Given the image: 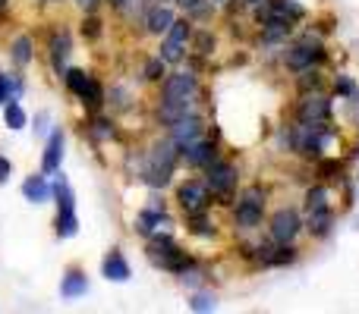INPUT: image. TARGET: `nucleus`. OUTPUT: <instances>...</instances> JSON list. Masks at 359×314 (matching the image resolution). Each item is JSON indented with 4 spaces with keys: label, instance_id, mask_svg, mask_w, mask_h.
I'll return each instance as SVG.
<instances>
[{
    "label": "nucleus",
    "instance_id": "6ab92c4d",
    "mask_svg": "<svg viewBox=\"0 0 359 314\" xmlns=\"http://www.w3.org/2000/svg\"><path fill=\"white\" fill-rule=\"evenodd\" d=\"M331 220H334V217H331L328 208L312 210V214H309V233H312V236H325V233L331 229Z\"/></svg>",
    "mask_w": 359,
    "mask_h": 314
},
{
    "label": "nucleus",
    "instance_id": "412c9836",
    "mask_svg": "<svg viewBox=\"0 0 359 314\" xmlns=\"http://www.w3.org/2000/svg\"><path fill=\"white\" fill-rule=\"evenodd\" d=\"M306 208H309V214L312 210L328 208V189H325V185H316V189L306 192Z\"/></svg>",
    "mask_w": 359,
    "mask_h": 314
},
{
    "label": "nucleus",
    "instance_id": "dca6fc26",
    "mask_svg": "<svg viewBox=\"0 0 359 314\" xmlns=\"http://www.w3.org/2000/svg\"><path fill=\"white\" fill-rule=\"evenodd\" d=\"M22 195L29 198V201L41 204V201H48L50 198V185L44 183V176H29L25 179V185H22Z\"/></svg>",
    "mask_w": 359,
    "mask_h": 314
},
{
    "label": "nucleus",
    "instance_id": "f3484780",
    "mask_svg": "<svg viewBox=\"0 0 359 314\" xmlns=\"http://www.w3.org/2000/svg\"><path fill=\"white\" fill-rule=\"evenodd\" d=\"M287 31H290V19H287V16L274 13V16L265 19V41H280Z\"/></svg>",
    "mask_w": 359,
    "mask_h": 314
},
{
    "label": "nucleus",
    "instance_id": "c85d7f7f",
    "mask_svg": "<svg viewBox=\"0 0 359 314\" xmlns=\"http://www.w3.org/2000/svg\"><path fill=\"white\" fill-rule=\"evenodd\" d=\"M6 98H10V79H6V76H0V104H4Z\"/></svg>",
    "mask_w": 359,
    "mask_h": 314
},
{
    "label": "nucleus",
    "instance_id": "473e14b6",
    "mask_svg": "<svg viewBox=\"0 0 359 314\" xmlns=\"http://www.w3.org/2000/svg\"><path fill=\"white\" fill-rule=\"evenodd\" d=\"M180 6H186V10H196L198 0H180Z\"/></svg>",
    "mask_w": 359,
    "mask_h": 314
},
{
    "label": "nucleus",
    "instance_id": "b1692460",
    "mask_svg": "<svg viewBox=\"0 0 359 314\" xmlns=\"http://www.w3.org/2000/svg\"><path fill=\"white\" fill-rule=\"evenodd\" d=\"M318 173H322L325 179H334L337 173H341V160H322V164H318Z\"/></svg>",
    "mask_w": 359,
    "mask_h": 314
},
{
    "label": "nucleus",
    "instance_id": "7c9ffc66",
    "mask_svg": "<svg viewBox=\"0 0 359 314\" xmlns=\"http://www.w3.org/2000/svg\"><path fill=\"white\" fill-rule=\"evenodd\" d=\"M10 170H13V166H10V160H6V157H0V183H6V176H10Z\"/></svg>",
    "mask_w": 359,
    "mask_h": 314
},
{
    "label": "nucleus",
    "instance_id": "4be33fe9",
    "mask_svg": "<svg viewBox=\"0 0 359 314\" xmlns=\"http://www.w3.org/2000/svg\"><path fill=\"white\" fill-rule=\"evenodd\" d=\"M4 117H6V126H10V129H22V126H25V113H22V107H19L16 101L6 107Z\"/></svg>",
    "mask_w": 359,
    "mask_h": 314
},
{
    "label": "nucleus",
    "instance_id": "ddd939ff",
    "mask_svg": "<svg viewBox=\"0 0 359 314\" xmlns=\"http://www.w3.org/2000/svg\"><path fill=\"white\" fill-rule=\"evenodd\" d=\"M145 25H149L151 35H164V31L174 25V13H170L168 6H155V10L149 13V19H145Z\"/></svg>",
    "mask_w": 359,
    "mask_h": 314
},
{
    "label": "nucleus",
    "instance_id": "7ed1b4c3",
    "mask_svg": "<svg viewBox=\"0 0 359 314\" xmlns=\"http://www.w3.org/2000/svg\"><path fill=\"white\" fill-rule=\"evenodd\" d=\"M299 229H303V220H299L297 210L284 208V210H278V214L271 217V236H274V242H287V245H290V242L297 239Z\"/></svg>",
    "mask_w": 359,
    "mask_h": 314
},
{
    "label": "nucleus",
    "instance_id": "393cba45",
    "mask_svg": "<svg viewBox=\"0 0 359 314\" xmlns=\"http://www.w3.org/2000/svg\"><path fill=\"white\" fill-rule=\"evenodd\" d=\"M192 311H215V302H211V296H196L189 302Z\"/></svg>",
    "mask_w": 359,
    "mask_h": 314
},
{
    "label": "nucleus",
    "instance_id": "1a4fd4ad",
    "mask_svg": "<svg viewBox=\"0 0 359 314\" xmlns=\"http://www.w3.org/2000/svg\"><path fill=\"white\" fill-rule=\"evenodd\" d=\"M202 136V123H198V117H189V113H186V117H180L177 123H174V145H192L196 142V138Z\"/></svg>",
    "mask_w": 359,
    "mask_h": 314
},
{
    "label": "nucleus",
    "instance_id": "9b49d317",
    "mask_svg": "<svg viewBox=\"0 0 359 314\" xmlns=\"http://www.w3.org/2000/svg\"><path fill=\"white\" fill-rule=\"evenodd\" d=\"M86 292H88V277L86 273L69 271L67 277H63V283H60V296L63 299H79V296H86Z\"/></svg>",
    "mask_w": 359,
    "mask_h": 314
},
{
    "label": "nucleus",
    "instance_id": "f704fd0d",
    "mask_svg": "<svg viewBox=\"0 0 359 314\" xmlns=\"http://www.w3.org/2000/svg\"><path fill=\"white\" fill-rule=\"evenodd\" d=\"M246 3H265V0H246Z\"/></svg>",
    "mask_w": 359,
    "mask_h": 314
},
{
    "label": "nucleus",
    "instance_id": "39448f33",
    "mask_svg": "<svg viewBox=\"0 0 359 314\" xmlns=\"http://www.w3.org/2000/svg\"><path fill=\"white\" fill-rule=\"evenodd\" d=\"M262 223V189H249L236 208V227L252 229Z\"/></svg>",
    "mask_w": 359,
    "mask_h": 314
},
{
    "label": "nucleus",
    "instance_id": "a211bd4d",
    "mask_svg": "<svg viewBox=\"0 0 359 314\" xmlns=\"http://www.w3.org/2000/svg\"><path fill=\"white\" fill-rule=\"evenodd\" d=\"M161 223H168V214H161V210H142V214H139V220H136V229L142 236H151L158 227H161Z\"/></svg>",
    "mask_w": 359,
    "mask_h": 314
},
{
    "label": "nucleus",
    "instance_id": "aec40b11",
    "mask_svg": "<svg viewBox=\"0 0 359 314\" xmlns=\"http://www.w3.org/2000/svg\"><path fill=\"white\" fill-rule=\"evenodd\" d=\"M13 63H16V66H25V63L32 60V38H16V41H13Z\"/></svg>",
    "mask_w": 359,
    "mask_h": 314
},
{
    "label": "nucleus",
    "instance_id": "72a5a7b5",
    "mask_svg": "<svg viewBox=\"0 0 359 314\" xmlns=\"http://www.w3.org/2000/svg\"><path fill=\"white\" fill-rule=\"evenodd\" d=\"M76 3H79V6H88V10H92V6L98 3V0H76Z\"/></svg>",
    "mask_w": 359,
    "mask_h": 314
},
{
    "label": "nucleus",
    "instance_id": "0eeeda50",
    "mask_svg": "<svg viewBox=\"0 0 359 314\" xmlns=\"http://www.w3.org/2000/svg\"><path fill=\"white\" fill-rule=\"evenodd\" d=\"M322 57L325 54H322V48H318V44L306 41V44L290 48V54H287V66H290V69H309V66H316Z\"/></svg>",
    "mask_w": 359,
    "mask_h": 314
},
{
    "label": "nucleus",
    "instance_id": "f8f14e48",
    "mask_svg": "<svg viewBox=\"0 0 359 314\" xmlns=\"http://www.w3.org/2000/svg\"><path fill=\"white\" fill-rule=\"evenodd\" d=\"M104 277L117 280V283H126V280H130V264H126V258L120 252H111L104 258Z\"/></svg>",
    "mask_w": 359,
    "mask_h": 314
},
{
    "label": "nucleus",
    "instance_id": "a878e982",
    "mask_svg": "<svg viewBox=\"0 0 359 314\" xmlns=\"http://www.w3.org/2000/svg\"><path fill=\"white\" fill-rule=\"evenodd\" d=\"M161 73H164V60H151L149 66H145V76H149V79H161Z\"/></svg>",
    "mask_w": 359,
    "mask_h": 314
},
{
    "label": "nucleus",
    "instance_id": "cd10ccee",
    "mask_svg": "<svg viewBox=\"0 0 359 314\" xmlns=\"http://www.w3.org/2000/svg\"><path fill=\"white\" fill-rule=\"evenodd\" d=\"M98 19H86V25H82V31H86V38H98Z\"/></svg>",
    "mask_w": 359,
    "mask_h": 314
},
{
    "label": "nucleus",
    "instance_id": "f03ea898",
    "mask_svg": "<svg viewBox=\"0 0 359 314\" xmlns=\"http://www.w3.org/2000/svg\"><path fill=\"white\" fill-rule=\"evenodd\" d=\"M205 185H208V192L227 198L230 192H233V185H236L233 164H217V160H211V164H208V183H205Z\"/></svg>",
    "mask_w": 359,
    "mask_h": 314
},
{
    "label": "nucleus",
    "instance_id": "9d476101",
    "mask_svg": "<svg viewBox=\"0 0 359 314\" xmlns=\"http://www.w3.org/2000/svg\"><path fill=\"white\" fill-rule=\"evenodd\" d=\"M183 155H186V164H189V166H208L211 160H215V145H211V142H198V138H196L192 145H186Z\"/></svg>",
    "mask_w": 359,
    "mask_h": 314
},
{
    "label": "nucleus",
    "instance_id": "20e7f679",
    "mask_svg": "<svg viewBox=\"0 0 359 314\" xmlns=\"http://www.w3.org/2000/svg\"><path fill=\"white\" fill-rule=\"evenodd\" d=\"M177 201L183 204L186 214H189V210H205V208H208V201H211L208 185H205V183H196V179H189V183H183V185L177 189Z\"/></svg>",
    "mask_w": 359,
    "mask_h": 314
},
{
    "label": "nucleus",
    "instance_id": "bb28decb",
    "mask_svg": "<svg viewBox=\"0 0 359 314\" xmlns=\"http://www.w3.org/2000/svg\"><path fill=\"white\" fill-rule=\"evenodd\" d=\"M337 92H341V94H347V98H353L356 85H353V82L347 79V76H341V79H337Z\"/></svg>",
    "mask_w": 359,
    "mask_h": 314
},
{
    "label": "nucleus",
    "instance_id": "5701e85b",
    "mask_svg": "<svg viewBox=\"0 0 359 314\" xmlns=\"http://www.w3.org/2000/svg\"><path fill=\"white\" fill-rule=\"evenodd\" d=\"M189 227H192V233H198V236H211V233H215V229H208L202 210H189Z\"/></svg>",
    "mask_w": 359,
    "mask_h": 314
},
{
    "label": "nucleus",
    "instance_id": "6e6552de",
    "mask_svg": "<svg viewBox=\"0 0 359 314\" xmlns=\"http://www.w3.org/2000/svg\"><path fill=\"white\" fill-rule=\"evenodd\" d=\"M328 113H331V104H328V98H322V94L306 98L303 107H299V120H303V126H322L325 120H328Z\"/></svg>",
    "mask_w": 359,
    "mask_h": 314
},
{
    "label": "nucleus",
    "instance_id": "2eb2a0df",
    "mask_svg": "<svg viewBox=\"0 0 359 314\" xmlns=\"http://www.w3.org/2000/svg\"><path fill=\"white\" fill-rule=\"evenodd\" d=\"M69 57V35L67 31H57L50 38V60H54V69L63 76V60Z\"/></svg>",
    "mask_w": 359,
    "mask_h": 314
},
{
    "label": "nucleus",
    "instance_id": "4468645a",
    "mask_svg": "<svg viewBox=\"0 0 359 314\" xmlns=\"http://www.w3.org/2000/svg\"><path fill=\"white\" fill-rule=\"evenodd\" d=\"M60 157H63V132H50L48 151H44V173H57Z\"/></svg>",
    "mask_w": 359,
    "mask_h": 314
},
{
    "label": "nucleus",
    "instance_id": "423d86ee",
    "mask_svg": "<svg viewBox=\"0 0 359 314\" xmlns=\"http://www.w3.org/2000/svg\"><path fill=\"white\" fill-rule=\"evenodd\" d=\"M186 38H189V22L174 19V25L168 29V38H164V48H161V60L164 63H177L180 57H183Z\"/></svg>",
    "mask_w": 359,
    "mask_h": 314
},
{
    "label": "nucleus",
    "instance_id": "c756f323",
    "mask_svg": "<svg viewBox=\"0 0 359 314\" xmlns=\"http://www.w3.org/2000/svg\"><path fill=\"white\" fill-rule=\"evenodd\" d=\"M92 132H95V136H98V138H107V136H111V129H107V123H104V120H98Z\"/></svg>",
    "mask_w": 359,
    "mask_h": 314
},
{
    "label": "nucleus",
    "instance_id": "f257e3e1",
    "mask_svg": "<svg viewBox=\"0 0 359 314\" xmlns=\"http://www.w3.org/2000/svg\"><path fill=\"white\" fill-rule=\"evenodd\" d=\"M63 79H67V85H69V92L73 94H79L82 98V104H92V107H98L101 104V92H98V85H95L92 79H88L82 69H67L63 73Z\"/></svg>",
    "mask_w": 359,
    "mask_h": 314
},
{
    "label": "nucleus",
    "instance_id": "2f4dec72",
    "mask_svg": "<svg viewBox=\"0 0 359 314\" xmlns=\"http://www.w3.org/2000/svg\"><path fill=\"white\" fill-rule=\"evenodd\" d=\"M198 48L208 50V48H211V35H202V38H198Z\"/></svg>",
    "mask_w": 359,
    "mask_h": 314
}]
</instances>
